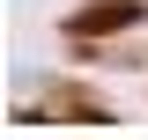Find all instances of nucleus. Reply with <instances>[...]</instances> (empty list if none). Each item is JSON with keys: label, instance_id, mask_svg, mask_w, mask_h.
I'll use <instances>...</instances> for the list:
<instances>
[{"label": "nucleus", "instance_id": "f257e3e1", "mask_svg": "<svg viewBox=\"0 0 148 140\" xmlns=\"http://www.w3.org/2000/svg\"><path fill=\"white\" fill-rule=\"evenodd\" d=\"M133 15H141V0H96V7H82V15H74V37H104V30H126Z\"/></svg>", "mask_w": 148, "mask_h": 140}]
</instances>
